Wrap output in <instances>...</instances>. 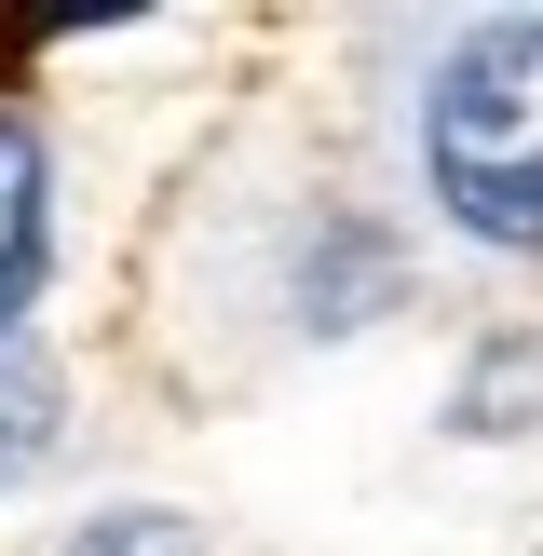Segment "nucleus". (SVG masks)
<instances>
[{
  "mask_svg": "<svg viewBox=\"0 0 543 556\" xmlns=\"http://www.w3.org/2000/svg\"><path fill=\"white\" fill-rule=\"evenodd\" d=\"M68 556H190V530H177V516H96Z\"/></svg>",
  "mask_w": 543,
  "mask_h": 556,
  "instance_id": "4",
  "label": "nucleus"
},
{
  "mask_svg": "<svg viewBox=\"0 0 543 556\" xmlns=\"http://www.w3.org/2000/svg\"><path fill=\"white\" fill-rule=\"evenodd\" d=\"M41 448H54V367L27 340H0V489H14Z\"/></svg>",
  "mask_w": 543,
  "mask_h": 556,
  "instance_id": "3",
  "label": "nucleus"
},
{
  "mask_svg": "<svg viewBox=\"0 0 543 556\" xmlns=\"http://www.w3.org/2000/svg\"><path fill=\"white\" fill-rule=\"evenodd\" d=\"M421 150L476 244H543V27H476L434 68Z\"/></svg>",
  "mask_w": 543,
  "mask_h": 556,
  "instance_id": "1",
  "label": "nucleus"
},
{
  "mask_svg": "<svg viewBox=\"0 0 543 556\" xmlns=\"http://www.w3.org/2000/svg\"><path fill=\"white\" fill-rule=\"evenodd\" d=\"M27 286H41V136L0 123V326L27 313Z\"/></svg>",
  "mask_w": 543,
  "mask_h": 556,
  "instance_id": "2",
  "label": "nucleus"
}]
</instances>
